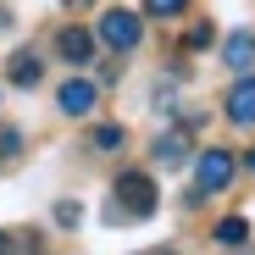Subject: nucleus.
I'll use <instances>...</instances> for the list:
<instances>
[{"instance_id": "ddd939ff", "label": "nucleus", "mask_w": 255, "mask_h": 255, "mask_svg": "<svg viewBox=\"0 0 255 255\" xmlns=\"http://www.w3.org/2000/svg\"><path fill=\"white\" fill-rule=\"evenodd\" d=\"M22 155V133L17 128H0V161H17Z\"/></svg>"}, {"instance_id": "6e6552de", "label": "nucleus", "mask_w": 255, "mask_h": 255, "mask_svg": "<svg viewBox=\"0 0 255 255\" xmlns=\"http://www.w3.org/2000/svg\"><path fill=\"white\" fill-rule=\"evenodd\" d=\"M150 161L166 166V172H172V166H183V161H189V139H183V133H161V139L150 144Z\"/></svg>"}, {"instance_id": "4468645a", "label": "nucleus", "mask_w": 255, "mask_h": 255, "mask_svg": "<svg viewBox=\"0 0 255 255\" xmlns=\"http://www.w3.org/2000/svg\"><path fill=\"white\" fill-rule=\"evenodd\" d=\"M56 222H61V228L83 222V205H78V200H61V205H56Z\"/></svg>"}, {"instance_id": "1a4fd4ad", "label": "nucleus", "mask_w": 255, "mask_h": 255, "mask_svg": "<svg viewBox=\"0 0 255 255\" xmlns=\"http://www.w3.org/2000/svg\"><path fill=\"white\" fill-rule=\"evenodd\" d=\"M6 78L17 83V89H33V83L45 78V67H39V56H33V50H17V56H11V67H6Z\"/></svg>"}, {"instance_id": "20e7f679", "label": "nucleus", "mask_w": 255, "mask_h": 255, "mask_svg": "<svg viewBox=\"0 0 255 255\" xmlns=\"http://www.w3.org/2000/svg\"><path fill=\"white\" fill-rule=\"evenodd\" d=\"M56 106L67 111V117H89L95 106H100V89L89 78H72V83H61V95H56Z\"/></svg>"}, {"instance_id": "9b49d317", "label": "nucleus", "mask_w": 255, "mask_h": 255, "mask_svg": "<svg viewBox=\"0 0 255 255\" xmlns=\"http://www.w3.org/2000/svg\"><path fill=\"white\" fill-rule=\"evenodd\" d=\"M89 144H95V150H122V144H128V133H122L117 122H100L95 133H89Z\"/></svg>"}, {"instance_id": "39448f33", "label": "nucleus", "mask_w": 255, "mask_h": 255, "mask_svg": "<svg viewBox=\"0 0 255 255\" xmlns=\"http://www.w3.org/2000/svg\"><path fill=\"white\" fill-rule=\"evenodd\" d=\"M56 50H61V61H72V67H89V61H95V33H89V28H61V33H56Z\"/></svg>"}, {"instance_id": "7ed1b4c3", "label": "nucleus", "mask_w": 255, "mask_h": 255, "mask_svg": "<svg viewBox=\"0 0 255 255\" xmlns=\"http://www.w3.org/2000/svg\"><path fill=\"white\" fill-rule=\"evenodd\" d=\"M194 178H200L194 200H200V194H217V189H228V183H233V155L211 144V150H205V155L194 161Z\"/></svg>"}, {"instance_id": "0eeeda50", "label": "nucleus", "mask_w": 255, "mask_h": 255, "mask_svg": "<svg viewBox=\"0 0 255 255\" xmlns=\"http://www.w3.org/2000/svg\"><path fill=\"white\" fill-rule=\"evenodd\" d=\"M222 61H228V67H233L239 78H244V72L255 67V33H250V28L228 33V45H222Z\"/></svg>"}, {"instance_id": "f257e3e1", "label": "nucleus", "mask_w": 255, "mask_h": 255, "mask_svg": "<svg viewBox=\"0 0 255 255\" xmlns=\"http://www.w3.org/2000/svg\"><path fill=\"white\" fill-rule=\"evenodd\" d=\"M139 39H144V22H139V11H128V6H111V11H100V45H106V50L128 56V50H139Z\"/></svg>"}, {"instance_id": "a211bd4d", "label": "nucleus", "mask_w": 255, "mask_h": 255, "mask_svg": "<svg viewBox=\"0 0 255 255\" xmlns=\"http://www.w3.org/2000/svg\"><path fill=\"white\" fill-rule=\"evenodd\" d=\"M150 255H172V250H150Z\"/></svg>"}, {"instance_id": "f3484780", "label": "nucleus", "mask_w": 255, "mask_h": 255, "mask_svg": "<svg viewBox=\"0 0 255 255\" xmlns=\"http://www.w3.org/2000/svg\"><path fill=\"white\" fill-rule=\"evenodd\" d=\"M244 166H250V172H255V150H250V161H244Z\"/></svg>"}, {"instance_id": "dca6fc26", "label": "nucleus", "mask_w": 255, "mask_h": 255, "mask_svg": "<svg viewBox=\"0 0 255 255\" xmlns=\"http://www.w3.org/2000/svg\"><path fill=\"white\" fill-rule=\"evenodd\" d=\"M0 255H11V239H6V233H0Z\"/></svg>"}, {"instance_id": "f8f14e48", "label": "nucleus", "mask_w": 255, "mask_h": 255, "mask_svg": "<svg viewBox=\"0 0 255 255\" xmlns=\"http://www.w3.org/2000/svg\"><path fill=\"white\" fill-rule=\"evenodd\" d=\"M183 11H189V0H144V17H161V22L183 17Z\"/></svg>"}, {"instance_id": "9d476101", "label": "nucleus", "mask_w": 255, "mask_h": 255, "mask_svg": "<svg viewBox=\"0 0 255 255\" xmlns=\"http://www.w3.org/2000/svg\"><path fill=\"white\" fill-rule=\"evenodd\" d=\"M217 239H222L228 250H239V244L250 239V222H244V217H222V222H217Z\"/></svg>"}, {"instance_id": "423d86ee", "label": "nucleus", "mask_w": 255, "mask_h": 255, "mask_svg": "<svg viewBox=\"0 0 255 255\" xmlns=\"http://www.w3.org/2000/svg\"><path fill=\"white\" fill-rule=\"evenodd\" d=\"M228 122H239V128H255V78H250V72L233 83V95H228Z\"/></svg>"}, {"instance_id": "f03ea898", "label": "nucleus", "mask_w": 255, "mask_h": 255, "mask_svg": "<svg viewBox=\"0 0 255 255\" xmlns=\"http://www.w3.org/2000/svg\"><path fill=\"white\" fill-rule=\"evenodd\" d=\"M111 189H117V211H122V217H139V222L155 217V183L144 172H122Z\"/></svg>"}, {"instance_id": "6ab92c4d", "label": "nucleus", "mask_w": 255, "mask_h": 255, "mask_svg": "<svg viewBox=\"0 0 255 255\" xmlns=\"http://www.w3.org/2000/svg\"><path fill=\"white\" fill-rule=\"evenodd\" d=\"M67 6H72V0H67Z\"/></svg>"}, {"instance_id": "2eb2a0df", "label": "nucleus", "mask_w": 255, "mask_h": 255, "mask_svg": "<svg viewBox=\"0 0 255 255\" xmlns=\"http://www.w3.org/2000/svg\"><path fill=\"white\" fill-rule=\"evenodd\" d=\"M200 45H211V22H194L189 28V50H200Z\"/></svg>"}]
</instances>
